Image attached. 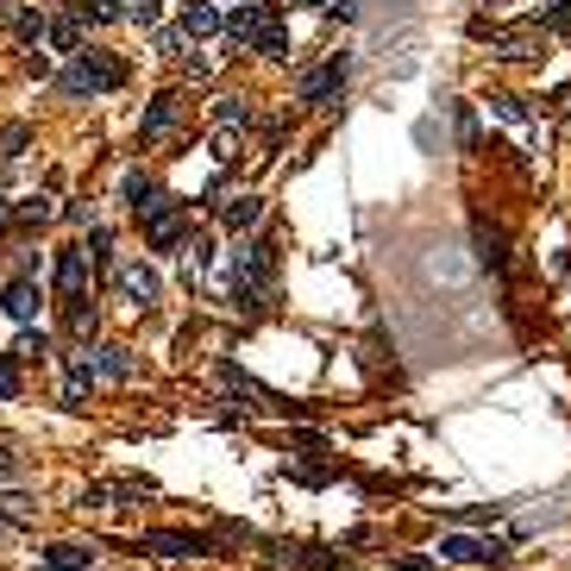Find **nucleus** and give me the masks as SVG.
<instances>
[{
	"mask_svg": "<svg viewBox=\"0 0 571 571\" xmlns=\"http://www.w3.org/2000/svg\"><path fill=\"white\" fill-rule=\"evenodd\" d=\"M214 126H226V133L239 126V133H245V126H252V101H245V95H220L214 101Z\"/></svg>",
	"mask_w": 571,
	"mask_h": 571,
	"instance_id": "22",
	"label": "nucleus"
},
{
	"mask_svg": "<svg viewBox=\"0 0 571 571\" xmlns=\"http://www.w3.org/2000/svg\"><path fill=\"white\" fill-rule=\"evenodd\" d=\"M51 220V195H25L20 214H13V226H44Z\"/></svg>",
	"mask_w": 571,
	"mask_h": 571,
	"instance_id": "26",
	"label": "nucleus"
},
{
	"mask_svg": "<svg viewBox=\"0 0 571 571\" xmlns=\"http://www.w3.org/2000/svg\"><path fill=\"white\" fill-rule=\"evenodd\" d=\"M182 32H189V39H220V32H226V20H220V7H214V0H189V7H182Z\"/></svg>",
	"mask_w": 571,
	"mask_h": 571,
	"instance_id": "14",
	"label": "nucleus"
},
{
	"mask_svg": "<svg viewBox=\"0 0 571 571\" xmlns=\"http://www.w3.org/2000/svg\"><path fill=\"white\" fill-rule=\"evenodd\" d=\"M395 565L402 571H440V559H427V552H395Z\"/></svg>",
	"mask_w": 571,
	"mask_h": 571,
	"instance_id": "34",
	"label": "nucleus"
},
{
	"mask_svg": "<svg viewBox=\"0 0 571 571\" xmlns=\"http://www.w3.org/2000/svg\"><path fill=\"white\" fill-rule=\"evenodd\" d=\"M233 7H245V0H233Z\"/></svg>",
	"mask_w": 571,
	"mask_h": 571,
	"instance_id": "38",
	"label": "nucleus"
},
{
	"mask_svg": "<svg viewBox=\"0 0 571 571\" xmlns=\"http://www.w3.org/2000/svg\"><path fill=\"white\" fill-rule=\"evenodd\" d=\"M158 13H163V0H126V20H138V25H158Z\"/></svg>",
	"mask_w": 571,
	"mask_h": 571,
	"instance_id": "30",
	"label": "nucleus"
},
{
	"mask_svg": "<svg viewBox=\"0 0 571 571\" xmlns=\"http://www.w3.org/2000/svg\"><path fill=\"white\" fill-rule=\"evenodd\" d=\"M119 82H126V63L114 57V51H76V57H70V70H63L57 76V88L63 95H107V88H119Z\"/></svg>",
	"mask_w": 571,
	"mask_h": 571,
	"instance_id": "2",
	"label": "nucleus"
},
{
	"mask_svg": "<svg viewBox=\"0 0 571 571\" xmlns=\"http://www.w3.org/2000/svg\"><path fill=\"white\" fill-rule=\"evenodd\" d=\"M145 547L158 559H220V533H182V528H151Z\"/></svg>",
	"mask_w": 571,
	"mask_h": 571,
	"instance_id": "5",
	"label": "nucleus"
},
{
	"mask_svg": "<svg viewBox=\"0 0 571 571\" xmlns=\"http://www.w3.org/2000/svg\"><path fill=\"white\" fill-rule=\"evenodd\" d=\"M13 214H20V201H7V195H0V233L13 226Z\"/></svg>",
	"mask_w": 571,
	"mask_h": 571,
	"instance_id": "36",
	"label": "nucleus"
},
{
	"mask_svg": "<svg viewBox=\"0 0 571 571\" xmlns=\"http://www.w3.org/2000/svg\"><path fill=\"white\" fill-rule=\"evenodd\" d=\"M13 352H20V358H44V352H51V334L32 320V327H20V346H13Z\"/></svg>",
	"mask_w": 571,
	"mask_h": 571,
	"instance_id": "25",
	"label": "nucleus"
},
{
	"mask_svg": "<svg viewBox=\"0 0 571 571\" xmlns=\"http://www.w3.org/2000/svg\"><path fill=\"white\" fill-rule=\"evenodd\" d=\"M540 25H547V32H565V39H571V0H552L547 13H540Z\"/></svg>",
	"mask_w": 571,
	"mask_h": 571,
	"instance_id": "29",
	"label": "nucleus"
},
{
	"mask_svg": "<svg viewBox=\"0 0 571 571\" xmlns=\"http://www.w3.org/2000/svg\"><path fill=\"white\" fill-rule=\"evenodd\" d=\"M490 107L503 119H509V126H521V119H528V107H521V95H490Z\"/></svg>",
	"mask_w": 571,
	"mask_h": 571,
	"instance_id": "31",
	"label": "nucleus"
},
{
	"mask_svg": "<svg viewBox=\"0 0 571 571\" xmlns=\"http://www.w3.org/2000/svg\"><path fill=\"white\" fill-rule=\"evenodd\" d=\"M472 245H477V264H484V271H509V239L496 233V226H477Z\"/></svg>",
	"mask_w": 571,
	"mask_h": 571,
	"instance_id": "18",
	"label": "nucleus"
},
{
	"mask_svg": "<svg viewBox=\"0 0 571 571\" xmlns=\"http://www.w3.org/2000/svg\"><path fill=\"white\" fill-rule=\"evenodd\" d=\"M220 220H226V233H252L257 220H264V195H233L220 208Z\"/></svg>",
	"mask_w": 571,
	"mask_h": 571,
	"instance_id": "17",
	"label": "nucleus"
},
{
	"mask_svg": "<svg viewBox=\"0 0 571 571\" xmlns=\"http://www.w3.org/2000/svg\"><path fill=\"white\" fill-rule=\"evenodd\" d=\"M39 276H7V289H0V315L13 320V327H32V320H39Z\"/></svg>",
	"mask_w": 571,
	"mask_h": 571,
	"instance_id": "8",
	"label": "nucleus"
},
{
	"mask_svg": "<svg viewBox=\"0 0 571 571\" xmlns=\"http://www.w3.org/2000/svg\"><path fill=\"white\" fill-rule=\"evenodd\" d=\"M25 145H32V133H25V126H7V133H0V158L20 163V158H25Z\"/></svg>",
	"mask_w": 571,
	"mask_h": 571,
	"instance_id": "28",
	"label": "nucleus"
},
{
	"mask_svg": "<svg viewBox=\"0 0 571 571\" xmlns=\"http://www.w3.org/2000/svg\"><path fill=\"white\" fill-rule=\"evenodd\" d=\"M289 51H296V44H289V32H283V13H276V20L264 25V39H257V57H276V63H289Z\"/></svg>",
	"mask_w": 571,
	"mask_h": 571,
	"instance_id": "24",
	"label": "nucleus"
},
{
	"mask_svg": "<svg viewBox=\"0 0 571 571\" xmlns=\"http://www.w3.org/2000/svg\"><path fill=\"white\" fill-rule=\"evenodd\" d=\"M289 7H334V0H289Z\"/></svg>",
	"mask_w": 571,
	"mask_h": 571,
	"instance_id": "37",
	"label": "nucleus"
},
{
	"mask_svg": "<svg viewBox=\"0 0 571 571\" xmlns=\"http://www.w3.org/2000/svg\"><path fill=\"white\" fill-rule=\"evenodd\" d=\"M95 371H101V377H114V383H126V377H133V352L107 339V346H95Z\"/></svg>",
	"mask_w": 571,
	"mask_h": 571,
	"instance_id": "21",
	"label": "nucleus"
},
{
	"mask_svg": "<svg viewBox=\"0 0 571 571\" xmlns=\"http://www.w3.org/2000/svg\"><path fill=\"white\" fill-rule=\"evenodd\" d=\"M39 559L51 571H88V565H95V547H82V540H51Z\"/></svg>",
	"mask_w": 571,
	"mask_h": 571,
	"instance_id": "15",
	"label": "nucleus"
},
{
	"mask_svg": "<svg viewBox=\"0 0 571 571\" xmlns=\"http://www.w3.org/2000/svg\"><path fill=\"white\" fill-rule=\"evenodd\" d=\"M496 57H515V63H521V57H540V44H547V25H540V20H528V25H509V32H496Z\"/></svg>",
	"mask_w": 571,
	"mask_h": 571,
	"instance_id": "12",
	"label": "nucleus"
},
{
	"mask_svg": "<svg viewBox=\"0 0 571 571\" xmlns=\"http://www.w3.org/2000/svg\"><path fill=\"white\" fill-rule=\"evenodd\" d=\"M271 559L289 571H339L346 565V552H327V547H271Z\"/></svg>",
	"mask_w": 571,
	"mask_h": 571,
	"instance_id": "13",
	"label": "nucleus"
},
{
	"mask_svg": "<svg viewBox=\"0 0 571 571\" xmlns=\"http://www.w3.org/2000/svg\"><path fill=\"white\" fill-rule=\"evenodd\" d=\"M440 559H453V565H503L509 547H503V540H472V533H446V540H440Z\"/></svg>",
	"mask_w": 571,
	"mask_h": 571,
	"instance_id": "9",
	"label": "nucleus"
},
{
	"mask_svg": "<svg viewBox=\"0 0 571 571\" xmlns=\"http://www.w3.org/2000/svg\"><path fill=\"white\" fill-rule=\"evenodd\" d=\"M276 13H283L276 0H245V7H233V13H226V44H233V51H257V39H264V25H271Z\"/></svg>",
	"mask_w": 571,
	"mask_h": 571,
	"instance_id": "6",
	"label": "nucleus"
},
{
	"mask_svg": "<svg viewBox=\"0 0 571 571\" xmlns=\"http://www.w3.org/2000/svg\"><path fill=\"white\" fill-rule=\"evenodd\" d=\"M138 220H145V245L151 252H177L182 239H189V201H177V195H158Z\"/></svg>",
	"mask_w": 571,
	"mask_h": 571,
	"instance_id": "3",
	"label": "nucleus"
},
{
	"mask_svg": "<svg viewBox=\"0 0 571 571\" xmlns=\"http://www.w3.org/2000/svg\"><path fill=\"white\" fill-rule=\"evenodd\" d=\"M346 70H352V57H334V63H320V70H308L302 76V101L308 107H334L339 88H346Z\"/></svg>",
	"mask_w": 571,
	"mask_h": 571,
	"instance_id": "10",
	"label": "nucleus"
},
{
	"mask_svg": "<svg viewBox=\"0 0 571 571\" xmlns=\"http://www.w3.org/2000/svg\"><path fill=\"white\" fill-rule=\"evenodd\" d=\"M276 283V245L271 239H245L233 252V283H226V302H233L239 315H257L264 296H271Z\"/></svg>",
	"mask_w": 571,
	"mask_h": 571,
	"instance_id": "1",
	"label": "nucleus"
},
{
	"mask_svg": "<svg viewBox=\"0 0 571 571\" xmlns=\"http://www.w3.org/2000/svg\"><path fill=\"white\" fill-rule=\"evenodd\" d=\"M44 39H51V51H63V57H76V51H82V20H76V13H57Z\"/></svg>",
	"mask_w": 571,
	"mask_h": 571,
	"instance_id": "20",
	"label": "nucleus"
},
{
	"mask_svg": "<svg viewBox=\"0 0 571 571\" xmlns=\"http://www.w3.org/2000/svg\"><path fill=\"white\" fill-rule=\"evenodd\" d=\"M88 271H95L88 245H57V271H51V283H57L63 308H82V302H88Z\"/></svg>",
	"mask_w": 571,
	"mask_h": 571,
	"instance_id": "4",
	"label": "nucleus"
},
{
	"mask_svg": "<svg viewBox=\"0 0 571 571\" xmlns=\"http://www.w3.org/2000/svg\"><path fill=\"white\" fill-rule=\"evenodd\" d=\"M107 490H114L119 503H138V496H151V484H145V477H119V484H107Z\"/></svg>",
	"mask_w": 571,
	"mask_h": 571,
	"instance_id": "32",
	"label": "nucleus"
},
{
	"mask_svg": "<svg viewBox=\"0 0 571 571\" xmlns=\"http://www.w3.org/2000/svg\"><path fill=\"white\" fill-rule=\"evenodd\" d=\"M170 126H177V88H163V95L145 107V119H138V138L151 145V138H163Z\"/></svg>",
	"mask_w": 571,
	"mask_h": 571,
	"instance_id": "16",
	"label": "nucleus"
},
{
	"mask_svg": "<svg viewBox=\"0 0 571 571\" xmlns=\"http://www.w3.org/2000/svg\"><path fill=\"white\" fill-rule=\"evenodd\" d=\"M13 32H20V44H25V51H39V39L51 32V20H44L39 7H20V13H13Z\"/></svg>",
	"mask_w": 571,
	"mask_h": 571,
	"instance_id": "23",
	"label": "nucleus"
},
{
	"mask_svg": "<svg viewBox=\"0 0 571 571\" xmlns=\"http://www.w3.org/2000/svg\"><path fill=\"white\" fill-rule=\"evenodd\" d=\"M458 145L477 151V114H472V107H458Z\"/></svg>",
	"mask_w": 571,
	"mask_h": 571,
	"instance_id": "33",
	"label": "nucleus"
},
{
	"mask_svg": "<svg viewBox=\"0 0 571 571\" xmlns=\"http://www.w3.org/2000/svg\"><path fill=\"white\" fill-rule=\"evenodd\" d=\"M95 364H88V346L63 358V409H88V395H95Z\"/></svg>",
	"mask_w": 571,
	"mask_h": 571,
	"instance_id": "11",
	"label": "nucleus"
},
{
	"mask_svg": "<svg viewBox=\"0 0 571 571\" xmlns=\"http://www.w3.org/2000/svg\"><path fill=\"white\" fill-rule=\"evenodd\" d=\"M119 201H126L133 214H145V208L158 201V182L145 177V170H126V177H119Z\"/></svg>",
	"mask_w": 571,
	"mask_h": 571,
	"instance_id": "19",
	"label": "nucleus"
},
{
	"mask_svg": "<svg viewBox=\"0 0 571 571\" xmlns=\"http://www.w3.org/2000/svg\"><path fill=\"white\" fill-rule=\"evenodd\" d=\"M114 289H119V302H126V308H158V296H163V283H158V271H151V264H119Z\"/></svg>",
	"mask_w": 571,
	"mask_h": 571,
	"instance_id": "7",
	"label": "nucleus"
},
{
	"mask_svg": "<svg viewBox=\"0 0 571 571\" xmlns=\"http://www.w3.org/2000/svg\"><path fill=\"white\" fill-rule=\"evenodd\" d=\"M20 395V352H0V402Z\"/></svg>",
	"mask_w": 571,
	"mask_h": 571,
	"instance_id": "27",
	"label": "nucleus"
},
{
	"mask_svg": "<svg viewBox=\"0 0 571 571\" xmlns=\"http://www.w3.org/2000/svg\"><path fill=\"white\" fill-rule=\"evenodd\" d=\"M107 245H114V233H107V226H95V233H88V257H95V264H107Z\"/></svg>",
	"mask_w": 571,
	"mask_h": 571,
	"instance_id": "35",
	"label": "nucleus"
}]
</instances>
